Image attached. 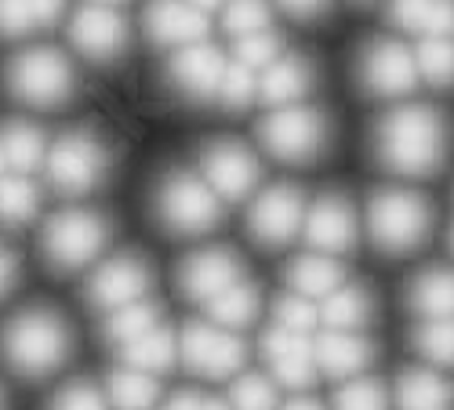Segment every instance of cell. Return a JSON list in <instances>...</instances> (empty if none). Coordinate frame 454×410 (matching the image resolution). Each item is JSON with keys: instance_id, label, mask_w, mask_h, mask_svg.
Returning a JSON list of instances; mask_svg holds the SVG:
<instances>
[{"instance_id": "obj_1", "label": "cell", "mask_w": 454, "mask_h": 410, "mask_svg": "<svg viewBox=\"0 0 454 410\" xmlns=\"http://www.w3.org/2000/svg\"><path fill=\"white\" fill-rule=\"evenodd\" d=\"M450 124L433 105H400L374 128V157L403 178H429L447 164Z\"/></svg>"}, {"instance_id": "obj_2", "label": "cell", "mask_w": 454, "mask_h": 410, "mask_svg": "<svg viewBox=\"0 0 454 410\" xmlns=\"http://www.w3.org/2000/svg\"><path fill=\"white\" fill-rule=\"evenodd\" d=\"M73 349V330L55 309H26L8 320L4 334H0V352L4 363L19 378H48L69 360Z\"/></svg>"}, {"instance_id": "obj_3", "label": "cell", "mask_w": 454, "mask_h": 410, "mask_svg": "<svg viewBox=\"0 0 454 410\" xmlns=\"http://www.w3.org/2000/svg\"><path fill=\"white\" fill-rule=\"evenodd\" d=\"M367 233L382 254H411L433 233V207L414 190H378L367 200Z\"/></svg>"}, {"instance_id": "obj_4", "label": "cell", "mask_w": 454, "mask_h": 410, "mask_svg": "<svg viewBox=\"0 0 454 410\" xmlns=\"http://www.w3.org/2000/svg\"><path fill=\"white\" fill-rule=\"evenodd\" d=\"M157 221L175 236H204L222 221V200L200 171H168L153 197Z\"/></svg>"}, {"instance_id": "obj_5", "label": "cell", "mask_w": 454, "mask_h": 410, "mask_svg": "<svg viewBox=\"0 0 454 410\" xmlns=\"http://www.w3.org/2000/svg\"><path fill=\"white\" fill-rule=\"evenodd\" d=\"M109 240V221L88 207H66L59 211L41 236V254L55 273H77L95 266Z\"/></svg>"}, {"instance_id": "obj_6", "label": "cell", "mask_w": 454, "mask_h": 410, "mask_svg": "<svg viewBox=\"0 0 454 410\" xmlns=\"http://www.w3.org/2000/svg\"><path fill=\"white\" fill-rule=\"evenodd\" d=\"M109 167H113L109 145L95 131H84V128L62 135L55 145H48V157H44L48 182L62 197H84L98 190Z\"/></svg>"}, {"instance_id": "obj_7", "label": "cell", "mask_w": 454, "mask_h": 410, "mask_svg": "<svg viewBox=\"0 0 454 410\" xmlns=\"http://www.w3.org/2000/svg\"><path fill=\"white\" fill-rule=\"evenodd\" d=\"M262 149L273 153L284 164H309L317 160L327 142H331V120L320 109L298 102V105H280L258 124Z\"/></svg>"}, {"instance_id": "obj_8", "label": "cell", "mask_w": 454, "mask_h": 410, "mask_svg": "<svg viewBox=\"0 0 454 410\" xmlns=\"http://www.w3.org/2000/svg\"><path fill=\"white\" fill-rule=\"evenodd\" d=\"M8 88L26 105L55 109L77 88V69L59 48H26L8 62Z\"/></svg>"}, {"instance_id": "obj_9", "label": "cell", "mask_w": 454, "mask_h": 410, "mask_svg": "<svg viewBox=\"0 0 454 410\" xmlns=\"http://www.w3.org/2000/svg\"><path fill=\"white\" fill-rule=\"evenodd\" d=\"M178 360L200 378L222 382V378H237L244 370L247 349L240 342V334L222 330L211 320H197L178 334Z\"/></svg>"}, {"instance_id": "obj_10", "label": "cell", "mask_w": 454, "mask_h": 410, "mask_svg": "<svg viewBox=\"0 0 454 410\" xmlns=\"http://www.w3.org/2000/svg\"><path fill=\"white\" fill-rule=\"evenodd\" d=\"M356 81L367 95L374 98H403L419 88V66H414V51L400 41H371L356 62Z\"/></svg>"}, {"instance_id": "obj_11", "label": "cell", "mask_w": 454, "mask_h": 410, "mask_svg": "<svg viewBox=\"0 0 454 410\" xmlns=\"http://www.w3.org/2000/svg\"><path fill=\"white\" fill-rule=\"evenodd\" d=\"M200 178L218 193V200H247L258 182H262V164L244 142H207L200 153Z\"/></svg>"}, {"instance_id": "obj_12", "label": "cell", "mask_w": 454, "mask_h": 410, "mask_svg": "<svg viewBox=\"0 0 454 410\" xmlns=\"http://www.w3.org/2000/svg\"><path fill=\"white\" fill-rule=\"evenodd\" d=\"M306 221V197L294 185H270L247 207V233L262 247H284L301 233Z\"/></svg>"}, {"instance_id": "obj_13", "label": "cell", "mask_w": 454, "mask_h": 410, "mask_svg": "<svg viewBox=\"0 0 454 410\" xmlns=\"http://www.w3.org/2000/svg\"><path fill=\"white\" fill-rule=\"evenodd\" d=\"M149 283H153V273H149L145 258L138 254H113L106 262L95 266V273L88 276V306L98 313H113L121 306H131L138 298H149Z\"/></svg>"}, {"instance_id": "obj_14", "label": "cell", "mask_w": 454, "mask_h": 410, "mask_svg": "<svg viewBox=\"0 0 454 410\" xmlns=\"http://www.w3.org/2000/svg\"><path fill=\"white\" fill-rule=\"evenodd\" d=\"M262 356H266L273 382L294 392L309 389L320 375L317 356H313V334H298V330L270 323V330L262 334Z\"/></svg>"}, {"instance_id": "obj_15", "label": "cell", "mask_w": 454, "mask_h": 410, "mask_svg": "<svg viewBox=\"0 0 454 410\" xmlns=\"http://www.w3.org/2000/svg\"><path fill=\"white\" fill-rule=\"evenodd\" d=\"M301 236L309 251L320 254H346L356 244V211L342 193H324L313 204H306V221H301Z\"/></svg>"}, {"instance_id": "obj_16", "label": "cell", "mask_w": 454, "mask_h": 410, "mask_svg": "<svg viewBox=\"0 0 454 410\" xmlns=\"http://www.w3.org/2000/svg\"><path fill=\"white\" fill-rule=\"evenodd\" d=\"M225 62H230V58H225L207 41L185 44V48L171 51L168 81L189 102H215L218 98V84H222V73H225Z\"/></svg>"}, {"instance_id": "obj_17", "label": "cell", "mask_w": 454, "mask_h": 410, "mask_svg": "<svg viewBox=\"0 0 454 410\" xmlns=\"http://www.w3.org/2000/svg\"><path fill=\"white\" fill-rule=\"evenodd\" d=\"M237 280H244V262L230 247H204L178 266V290L200 306H207L215 294L233 287Z\"/></svg>"}, {"instance_id": "obj_18", "label": "cell", "mask_w": 454, "mask_h": 410, "mask_svg": "<svg viewBox=\"0 0 454 410\" xmlns=\"http://www.w3.org/2000/svg\"><path fill=\"white\" fill-rule=\"evenodd\" d=\"M69 41L91 62H113L128 48V22L121 19L117 8L84 4L69 22Z\"/></svg>"}, {"instance_id": "obj_19", "label": "cell", "mask_w": 454, "mask_h": 410, "mask_svg": "<svg viewBox=\"0 0 454 410\" xmlns=\"http://www.w3.org/2000/svg\"><path fill=\"white\" fill-rule=\"evenodd\" d=\"M142 26H145L149 41H153L157 48L178 51L185 44L204 41L207 15L197 12L193 4H185V0H149L145 15H142Z\"/></svg>"}, {"instance_id": "obj_20", "label": "cell", "mask_w": 454, "mask_h": 410, "mask_svg": "<svg viewBox=\"0 0 454 410\" xmlns=\"http://www.w3.org/2000/svg\"><path fill=\"white\" fill-rule=\"evenodd\" d=\"M313 356L320 375L349 382L367 370V363L374 360V345L364 330H324L320 338H313Z\"/></svg>"}, {"instance_id": "obj_21", "label": "cell", "mask_w": 454, "mask_h": 410, "mask_svg": "<svg viewBox=\"0 0 454 410\" xmlns=\"http://www.w3.org/2000/svg\"><path fill=\"white\" fill-rule=\"evenodd\" d=\"M313 84H317L313 62H309V58H301V55L284 51L277 62H270L266 69L258 73V102H262V105H270V109L298 105V102H306V98H309Z\"/></svg>"}, {"instance_id": "obj_22", "label": "cell", "mask_w": 454, "mask_h": 410, "mask_svg": "<svg viewBox=\"0 0 454 410\" xmlns=\"http://www.w3.org/2000/svg\"><path fill=\"white\" fill-rule=\"evenodd\" d=\"M346 283V269L334 254H320V251H306L298 254L287 266V290L306 298V302H324L331 290H338Z\"/></svg>"}, {"instance_id": "obj_23", "label": "cell", "mask_w": 454, "mask_h": 410, "mask_svg": "<svg viewBox=\"0 0 454 410\" xmlns=\"http://www.w3.org/2000/svg\"><path fill=\"white\" fill-rule=\"evenodd\" d=\"M121 360H124V367H135V370H142V375L160 378L178 363V334L164 323L149 327L145 334H138V338H131L128 345H121Z\"/></svg>"}, {"instance_id": "obj_24", "label": "cell", "mask_w": 454, "mask_h": 410, "mask_svg": "<svg viewBox=\"0 0 454 410\" xmlns=\"http://www.w3.org/2000/svg\"><path fill=\"white\" fill-rule=\"evenodd\" d=\"M317 309H320L324 330H367L374 320V298L360 283H342L338 290H331Z\"/></svg>"}, {"instance_id": "obj_25", "label": "cell", "mask_w": 454, "mask_h": 410, "mask_svg": "<svg viewBox=\"0 0 454 410\" xmlns=\"http://www.w3.org/2000/svg\"><path fill=\"white\" fill-rule=\"evenodd\" d=\"M396 406L400 410H454V385L436 367L403 370L396 382Z\"/></svg>"}, {"instance_id": "obj_26", "label": "cell", "mask_w": 454, "mask_h": 410, "mask_svg": "<svg viewBox=\"0 0 454 410\" xmlns=\"http://www.w3.org/2000/svg\"><path fill=\"white\" fill-rule=\"evenodd\" d=\"M262 313V290L251 280H237L233 287H225L222 294H215L207 302V320L222 330H247Z\"/></svg>"}, {"instance_id": "obj_27", "label": "cell", "mask_w": 454, "mask_h": 410, "mask_svg": "<svg viewBox=\"0 0 454 410\" xmlns=\"http://www.w3.org/2000/svg\"><path fill=\"white\" fill-rule=\"evenodd\" d=\"M407 306L422 320H450L454 316V269H426L411 280Z\"/></svg>"}, {"instance_id": "obj_28", "label": "cell", "mask_w": 454, "mask_h": 410, "mask_svg": "<svg viewBox=\"0 0 454 410\" xmlns=\"http://www.w3.org/2000/svg\"><path fill=\"white\" fill-rule=\"evenodd\" d=\"M389 15L400 29L419 33V36L454 33V0H393Z\"/></svg>"}, {"instance_id": "obj_29", "label": "cell", "mask_w": 454, "mask_h": 410, "mask_svg": "<svg viewBox=\"0 0 454 410\" xmlns=\"http://www.w3.org/2000/svg\"><path fill=\"white\" fill-rule=\"evenodd\" d=\"M66 0H0V36L19 41L62 19Z\"/></svg>"}, {"instance_id": "obj_30", "label": "cell", "mask_w": 454, "mask_h": 410, "mask_svg": "<svg viewBox=\"0 0 454 410\" xmlns=\"http://www.w3.org/2000/svg\"><path fill=\"white\" fill-rule=\"evenodd\" d=\"M106 403L109 410H157L160 382L135 367H117L106 378Z\"/></svg>"}, {"instance_id": "obj_31", "label": "cell", "mask_w": 454, "mask_h": 410, "mask_svg": "<svg viewBox=\"0 0 454 410\" xmlns=\"http://www.w3.org/2000/svg\"><path fill=\"white\" fill-rule=\"evenodd\" d=\"M0 149H4L8 171H19V174H29L48 157L44 131L36 124H29V120H12L4 131H0Z\"/></svg>"}, {"instance_id": "obj_32", "label": "cell", "mask_w": 454, "mask_h": 410, "mask_svg": "<svg viewBox=\"0 0 454 410\" xmlns=\"http://www.w3.org/2000/svg\"><path fill=\"white\" fill-rule=\"evenodd\" d=\"M41 211V190L26 174H4L0 178V226L4 229H22Z\"/></svg>"}, {"instance_id": "obj_33", "label": "cell", "mask_w": 454, "mask_h": 410, "mask_svg": "<svg viewBox=\"0 0 454 410\" xmlns=\"http://www.w3.org/2000/svg\"><path fill=\"white\" fill-rule=\"evenodd\" d=\"M157 323H160V309L149 302V298H138V302H131V306H121V309L106 313L102 338L121 349V345H128L131 338H138V334H145L149 327H157Z\"/></svg>"}, {"instance_id": "obj_34", "label": "cell", "mask_w": 454, "mask_h": 410, "mask_svg": "<svg viewBox=\"0 0 454 410\" xmlns=\"http://www.w3.org/2000/svg\"><path fill=\"white\" fill-rule=\"evenodd\" d=\"M414 66H419V81L454 88V41L450 36H422L414 48Z\"/></svg>"}, {"instance_id": "obj_35", "label": "cell", "mask_w": 454, "mask_h": 410, "mask_svg": "<svg viewBox=\"0 0 454 410\" xmlns=\"http://www.w3.org/2000/svg\"><path fill=\"white\" fill-rule=\"evenodd\" d=\"M411 345L429 367H454V316L422 320L411 334Z\"/></svg>"}, {"instance_id": "obj_36", "label": "cell", "mask_w": 454, "mask_h": 410, "mask_svg": "<svg viewBox=\"0 0 454 410\" xmlns=\"http://www.w3.org/2000/svg\"><path fill=\"white\" fill-rule=\"evenodd\" d=\"M222 26L237 36H251L262 29H273V8L266 0H225L222 4Z\"/></svg>"}, {"instance_id": "obj_37", "label": "cell", "mask_w": 454, "mask_h": 410, "mask_svg": "<svg viewBox=\"0 0 454 410\" xmlns=\"http://www.w3.org/2000/svg\"><path fill=\"white\" fill-rule=\"evenodd\" d=\"M230 403L233 410H277L280 406V392H277V382L266 378V375H240L233 378V389H230Z\"/></svg>"}, {"instance_id": "obj_38", "label": "cell", "mask_w": 454, "mask_h": 410, "mask_svg": "<svg viewBox=\"0 0 454 410\" xmlns=\"http://www.w3.org/2000/svg\"><path fill=\"white\" fill-rule=\"evenodd\" d=\"M225 109H244L251 102H258V73L240 66V62H225V73H222V84H218V98Z\"/></svg>"}, {"instance_id": "obj_39", "label": "cell", "mask_w": 454, "mask_h": 410, "mask_svg": "<svg viewBox=\"0 0 454 410\" xmlns=\"http://www.w3.org/2000/svg\"><path fill=\"white\" fill-rule=\"evenodd\" d=\"M284 55V41L273 33V29H262V33H251V36H237L233 44V62L262 73L270 62H277Z\"/></svg>"}, {"instance_id": "obj_40", "label": "cell", "mask_w": 454, "mask_h": 410, "mask_svg": "<svg viewBox=\"0 0 454 410\" xmlns=\"http://www.w3.org/2000/svg\"><path fill=\"white\" fill-rule=\"evenodd\" d=\"M386 406H389V396H386L382 382H374L367 375L349 378L334 392V410H386Z\"/></svg>"}, {"instance_id": "obj_41", "label": "cell", "mask_w": 454, "mask_h": 410, "mask_svg": "<svg viewBox=\"0 0 454 410\" xmlns=\"http://www.w3.org/2000/svg\"><path fill=\"white\" fill-rule=\"evenodd\" d=\"M273 323L277 327H287V330H298V334H313L320 327V309L317 302H306L298 294H280L277 306H273Z\"/></svg>"}, {"instance_id": "obj_42", "label": "cell", "mask_w": 454, "mask_h": 410, "mask_svg": "<svg viewBox=\"0 0 454 410\" xmlns=\"http://www.w3.org/2000/svg\"><path fill=\"white\" fill-rule=\"evenodd\" d=\"M51 410H109L106 392H98L88 382H69L66 389H59V396L51 399Z\"/></svg>"}, {"instance_id": "obj_43", "label": "cell", "mask_w": 454, "mask_h": 410, "mask_svg": "<svg viewBox=\"0 0 454 410\" xmlns=\"http://www.w3.org/2000/svg\"><path fill=\"white\" fill-rule=\"evenodd\" d=\"M171 406H175V410H233L225 399L204 396V392H178V396L171 399Z\"/></svg>"}, {"instance_id": "obj_44", "label": "cell", "mask_w": 454, "mask_h": 410, "mask_svg": "<svg viewBox=\"0 0 454 410\" xmlns=\"http://www.w3.org/2000/svg\"><path fill=\"white\" fill-rule=\"evenodd\" d=\"M277 4L294 19H320L331 0H277Z\"/></svg>"}, {"instance_id": "obj_45", "label": "cell", "mask_w": 454, "mask_h": 410, "mask_svg": "<svg viewBox=\"0 0 454 410\" xmlns=\"http://www.w3.org/2000/svg\"><path fill=\"white\" fill-rule=\"evenodd\" d=\"M15 280H19V258L0 244V298L15 287Z\"/></svg>"}, {"instance_id": "obj_46", "label": "cell", "mask_w": 454, "mask_h": 410, "mask_svg": "<svg viewBox=\"0 0 454 410\" xmlns=\"http://www.w3.org/2000/svg\"><path fill=\"white\" fill-rule=\"evenodd\" d=\"M277 410H324V403H317V399H309V396H294V399H287V403L277 406Z\"/></svg>"}, {"instance_id": "obj_47", "label": "cell", "mask_w": 454, "mask_h": 410, "mask_svg": "<svg viewBox=\"0 0 454 410\" xmlns=\"http://www.w3.org/2000/svg\"><path fill=\"white\" fill-rule=\"evenodd\" d=\"M185 4H193L197 12L211 15V12H222V4H225V0H185Z\"/></svg>"}, {"instance_id": "obj_48", "label": "cell", "mask_w": 454, "mask_h": 410, "mask_svg": "<svg viewBox=\"0 0 454 410\" xmlns=\"http://www.w3.org/2000/svg\"><path fill=\"white\" fill-rule=\"evenodd\" d=\"M88 4H98V8H117V4H124V0H88Z\"/></svg>"}, {"instance_id": "obj_49", "label": "cell", "mask_w": 454, "mask_h": 410, "mask_svg": "<svg viewBox=\"0 0 454 410\" xmlns=\"http://www.w3.org/2000/svg\"><path fill=\"white\" fill-rule=\"evenodd\" d=\"M8 174V160H4V149H0V178Z\"/></svg>"}, {"instance_id": "obj_50", "label": "cell", "mask_w": 454, "mask_h": 410, "mask_svg": "<svg viewBox=\"0 0 454 410\" xmlns=\"http://www.w3.org/2000/svg\"><path fill=\"white\" fill-rule=\"evenodd\" d=\"M447 240H450V254H454V229H450V236H447Z\"/></svg>"}, {"instance_id": "obj_51", "label": "cell", "mask_w": 454, "mask_h": 410, "mask_svg": "<svg viewBox=\"0 0 454 410\" xmlns=\"http://www.w3.org/2000/svg\"><path fill=\"white\" fill-rule=\"evenodd\" d=\"M160 410H175V406H171V403H168V406H160Z\"/></svg>"}, {"instance_id": "obj_52", "label": "cell", "mask_w": 454, "mask_h": 410, "mask_svg": "<svg viewBox=\"0 0 454 410\" xmlns=\"http://www.w3.org/2000/svg\"><path fill=\"white\" fill-rule=\"evenodd\" d=\"M0 410H4V396H0Z\"/></svg>"}]
</instances>
